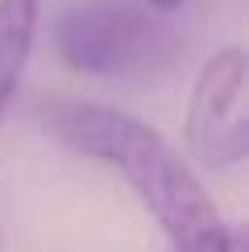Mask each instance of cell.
Instances as JSON below:
<instances>
[{
	"instance_id": "obj_1",
	"label": "cell",
	"mask_w": 249,
	"mask_h": 252,
	"mask_svg": "<svg viewBox=\"0 0 249 252\" xmlns=\"http://www.w3.org/2000/svg\"><path fill=\"white\" fill-rule=\"evenodd\" d=\"M46 128L71 153L117 170L162 227L170 252H245V236L228 227L187 157L145 120L104 103H58L46 112Z\"/></svg>"
},
{
	"instance_id": "obj_2",
	"label": "cell",
	"mask_w": 249,
	"mask_h": 252,
	"mask_svg": "<svg viewBox=\"0 0 249 252\" xmlns=\"http://www.w3.org/2000/svg\"><path fill=\"white\" fill-rule=\"evenodd\" d=\"M54 50L75 75L141 79L174 58V33L129 4H79L54 21Z\"/></svg>"
},
{
	"instance_id": "obj_3",
	"label": "cell",
	"mask_w": 249,
	"mask_h": 252,
	"mask_svg": "<svg viewBox=\"0 0 249 252\" xmlns=\"http://www.w3.org/2000/svg\"><path fill=\"white\" fill-rule=\"evenodd\" d=\"M249 62L241 46H224L204 62L187 103V153L204 170H233L249 157V112H245Z\"/></svg>"
},
{
	"instance_id": "obj_4",
	"label": "cell",
	"mask_w": 249,
	"mask_h": 252,
	"mask_svg": "<svg viewBox=\"0 0 249 252\" xmlns=\"http://www.w3.org/2000/svg\"><path fill=\"white\" fill-rule=\"evenodd\" d=\"M38 21H42L38 0H0V128L8 120L13 95L29 66V54H34Z\"/></svg>"
},
{
	"instance_id": "obj_5",
	"label": "cell",
	"mask_w": 249,
	"mask_h": 252,
	"mask_svg": "<svg viewBox=\"0 0 249 252\" xmlns=\"http://www.w3.org/2000/svg\"><path fill=\"white\" fill-rule=\"evenodd\" d=\"M183 0H150V8H158V13H170V8H179Z\"/></svg>"
}]
</instances>
